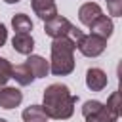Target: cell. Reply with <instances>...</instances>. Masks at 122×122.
Instances as JSON below:
<instances>
[{
  "instance_id": "7c38bea8",
  "label": "cell",
  "mask_w": 122,
  "mask_h": 122,
  "mask_svg": "<svg viewBox=\"0 0 122 122\" xmlns=\"http://www.w3.org/2000/svg\"><path fill=\"white\" fill-rule=\"evenodd\" d=\"M11 78H15V82L19 86H30L34 82V76L30 72V69L27 67V63H19L11 69Z\"/></svg>"
},
{
  "instance_id": "9a60e30c",
  "label": "cell",
  "mask_w": 122,
  "mask_h": 122,
  "mask_svg": "<svg viewBox=\"0 0 122 122\" xmlns=\"http://www.w3.org/2000/svg\"><path fill=\"white\" fill-rule=\"evenodd\" d=\"M11 27H13L15 32L30 34V30H32V21H30V17L25 15V13H15V15L11 17Z\"/></svg>"
},
{
  "instance_id": "7a4b0ae2",
  "label": "cell",
  "mask_w": 122,
  "mask_h": 122,
  "mask_svg": "<svg viewBox=\"0 0 122 122\" xmlns=\"http://www.w3.org/2000/svg\"><path fill=\"white\" fill-rule=\"evenodd\" d=\"M74 50L76 42L69 36L53 38L51 42V57H50V72L55 76H67L74 71Z\"/></svg>"
},
{
  "instance_id": "2e32d148",
  "label": "cell",
  "mask_w": 122,
  "mask_h": 122,
  "mask_svg": "<svg viewBox=\"0 0 122 122\" xmlns=\"http://www.w3.org/2000/svg\"><path fill=\"white\" fill-rule=\"evenodd\" d=\"M11 69H13V65H11L8 59L0 57V88L6 86L8 80L11 78Z\"/></svg>"
},
{
  "instance_id": "6da1fadb",
  "label": "cell",
  "mask_w": 122,
  "mask_h": 122,
  "mask_svg": "<svg viewBox=\"0 0 122 122\" xmlns=\"http://www.w3.org/2000/svg\"><path fill=\"white\" fill-rule=\"evenodd\" d=\"M78 101V95H72L69 86L65 84H50L44 90L42 95V109L48 118L53 120H67L74 112V105Z\"/></svg>"
},
{
  "instance_id": "ba28073f",
  "label": "cell",
  "mask_w": 122,
  "mask_h": 122,
  "mask_svg": "<svg viewBox=\"0 0 122 122\" xmlns=\"http://www.w3.org/2000/svg\"><path fill=\"white\" fill-rule=\"evenodd\" d=\"M30 6H32V11L42 21H48V19H51V17L57 15V4H55V0H30Z\"/></svg>"
},
{
  "instance_id": "4fadbf2b",
  "label": "cell",
  "mask_w": 122,
  "mask_h": 122,
  "mask_svg": "<svg viewBox=\"0 0 122 122\" xmlns=\"http://www.w3.org/2000/svg\"><path fill=\"white\" fill-rule=\"evenodd\" d=\"M86 118V122H118V114H114L105 103L95 111V112H92V114H88V116H84Z\"/></svg>"
},
{
  "instance_id": "5bb4252c",
  "label": "cell",
  "mask_w": 122,
  "mask_h": 122,
  "mask_svg": "<svg viewBox=\"0 0 122 122\" xmlns=\"http://www.w3.org/2000/svg\"><path fill=\"white\" fill-rule=\"evenodd\" d=\"M21 118H23V122H46L48 120L42 105H30V107H27L21 112Z\"/></svg>"
},
{
  "instance_id": "8fae6325",
  "label": "cell",
  "mask_w": 122,
  "mask_h": 122,
  "mask_svg": "<svg viewBox=\"0 0 122 122\" xmlns=\"http://www.w3.org/2000/svg\"><path fill=\"white\" fill-rule=\"evenodd\" d=\"M11 46L17 53L21 55H30L32 50H34V38L30 34H25V32H15L13 38H11Z\"/></svg>"
},
{
  "instance_id": "44dd1931",
  "label": "cell",
  "mask_w": 122,
  "mask_h": 122,
  "mask_svg": "<svg viewBox=\"0 0 122 122\" xmlns=\"http://www.w3.org/2000/svg\"><path fill=\"white\" fill-rule=\"evenodd\" d=\"M6 4H17V2H21V0H4Z\"/></svg>"
},
{
  "instance_id": "3957f363",
  "label": "cell",
  "mask_w": 122,
  "mask_h": 122,
  "mask_svg": "<svg viewBox=\"0 0 122 122\" xmlns=\"http://www.w3.org/2000/svg\"><path fill=\"white\" fill-rule=\"evenodd\" d=\"M44 32L50 36V38H61V36H69V38H72L74 42L84 34L76 25H72L67 17H63V15H55V17H51V19H48V21H44Z\"/></svg>"
},
{
  "instance_id": "52a82bcc",
  "label": "cell",
  "mask_w": 122,
  "mask_h": 122,
  "mask_svg": "<svg viewBox=\"0 0 122 122\" xmlns=\"http://www.w3.org/2000/svg\"><path fill=\"white\" fill-rule=\"evenodd\" d=\"M99 15H103V10L95 2H86V4H82L78 8V21L82 25H86V27H90Z\"/></svg>"
},
{
  "instance_id": "8992f818",
  "label": "cell",
  "mask_w": 122,
  "mask_h": 122,
  "mask_svg": "<svg viewBox=\"0 0 122 122\" xmlns=\"http://www.w3.org/2000/svg\"><path fill=\"white\" fill-rule=\"evenodd\" d=\"M23 101V93L17 90V88H11V86H2L0 88V107L10 111V109H15L19 107Z\"/></svg>"
},
{
  "instance_id": "277c9868",
  "label": "cell",
  "mask_w": 122,
  "mask_h": 122,
  "mask_svg": "<svg viewBox=\"0 0 122 122\" xmlns=\"http://www.w3.org/2000/svg\"><path fill=\"white\" fill-rule=\"evenodd\" d=\"M76 50L84 57H99L107 50V40L97 36V34H82L76 40Z\"/></svg>"
},
{
  "instance_id": "e0dca14e",
  "label": "cell",
  "mask_w": 122,
  "mask_h": 122,
  "mask_svg": "<svg viewBox=\"0 0 122 122\" xmlns=\"http://www.w3.org/2000/svg\"><path fill=\"white\" fill-rule=\"evenodd\" d=\"M105 105H107L114 114H118V116H120V112H122V111H120V107H122V105H120V93H118V92H112V93L109 95V99H107V103H105Z\"/></svg>"
},
{
  "instance_id": "7402d4cb",
  "label": "cell",
  "mask_w": 122,
  "mask_h": 122,
  "mask_svg": "<svg viewBox=\"0 0 122 122\" xmlns=\"http://www.w3.org/2000/svg\"><path fill=\"white\" fill-rule=\"evenodd\" d=\"M0 122H8V120H6V118H0Z\"/></svg>"
},
{
  "instance_id": "5b68a950",
  "label": "cell",
  "mask_w": 122,
  "mask_h": 122,
  "mask_svg": "<svg viewBox=\"0 0 122 122\" xmlns=\"http://www.w3.org/2000/svg\"><path fill=\"white\" fill-rule=\"evenodd\" d=\"M107 84H109V78H107V72L103 69L92 67L86 71V86L92 92H101L107 88Z\"/></svg>"
},
{
  "instance_id": "9c48e42d",
  "label": "cell",
  "mask_w": 122,
  "mask_h": 122,
  "mask_svg": "<svg viewBox=\"0 0 122 122\" xmlns=\"http://www.w3.org/2000/svg\"><path fill=\"white\" fill-rule=\"evenodd\" d=\"M90 30H92V34H97V36L109 40V38L112 36L114 23H112V19H111L109 15H99V17L90 25Z\"/></svg>"
},
{
  "instance_id": "ac0fdd59",
  "label": "cell",
  "mask_w": 122,
  "mask_h": 122,
  "mask_svg": "<svg viewBox=\"0 0 122 122\" xmlns=\"http://www.w3.org/2000/svg\"><path fill=\"white\" fill-rule=\"evenodd\" d=\"M105 2H107L109 15H112V17H120L122 15V0H105Z\"/></svg>"
},
{
  "instance_id": "ffe728a7",
  "label": "cell",
  "mask_w": 122,
  "mask_h": 122,
  "mask_svg": "<svg viewBox=\"0 0 122 122\" xmlns=\"http://www.w3.org/2000/svg\"><path fill=\"white\" fill-rule=\"evenodd\" d=\"M6 40H8V29H6V25L0 23V48L6 44Z\"/></svg>"
},
{
  "instance_id": "30bf717a",
  "label": "cell",
  "mask_w": 122,
  "mask_h": 122,
  "mask_svg": "<svg viewBox=\"0 0 122 122\" xmlns=\"http://www.w3.org/2000/svg\"><path fill=\"white\" fill-rule=\"evenodd\" d=\"M25 63H27V67L30 69V72H32L34 78H44V76H48V72H50V61H46L42 55L30 53Z\"/></svg>"
},
{
  "instance_id": "d6986e66",
  "label": "cell",
  "mask_w": 122,
  "mask_h": 122,
  "mask_svg": "<svg viewBox=\"0 0 122 122\" xmlns=\"http://www.w3.org/2000/svg\"><path fill=\"white\" fill-rule=\"evenodd\" d=\"M101 105H103V103H101V101H97V99H90V101H86V103L82 105V116H88V114L95 112Z\"/></svg>"
}]
</instances>
